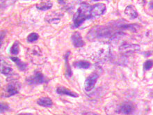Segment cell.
<instances>
[{
    "label": "cell",
    "mask_w": 153,
    "mask_h": 115,
    "mask_svg": "<svg viewBox=\"0 0 153 115\" xmlns=\"http://www.w3.org/2000/svg\"><path fill=\"white\" fill-rule=\"evenodd\" d=\"M91 6L90 4L83 2L80 4L77 11L76 12L73 18V27L77 28L84 21L92 18L91 13Z\"/></svg>",
    "instance_id": "obj_2"
},
{
    "label": "cell",
    "mask_w": 153,
    "mask_h": 115,
    "mask_svg": "<svg viewBox=\"0 0 153 115\" xmlns=\"http://www.w3.org/2000/svg\"><path fill=\"white\" fill-rule=\"evenodd\" d=\"M129 24H116L112 25H105V26H97L93 27L89 31L88 38L89 40L102 39L109 38L114 39L119 36L123 35L124 31L128 30Z\"/></svg>",
    "instance_id": "obj_1"
},
{
    "label": "cell",
    "mask_w": 153,
    "mask_h": 115,
    "mask_svg": "<svg viewBox=\"0 0 153 115\" xmlns=\"http://www.w3.org/2000/svg\"><path fill=\"white\" fill-rule=\"evenodd\" d=\"M56 92L59 93V94H61V95H66V96H69L71 97H74V98H76L78 97V94L76 93L74 91H71V89H66L65 87H59L56 89Z\"/></svg>",
    "instance_id": "obj_13"
},
{
    "label": "cell",
    "mask_w": 153,
    "mask_h": 115,
    "mask_svg": "<svg viewBox=\"0 0 153 115\" xmlns=\"http://www.w3.org/2000/svg\"><path fill=\"white\" fill-rule=\"evenodd\" d=\"M27 82L29 84L31 85H36L42 84L45 82V78L43 74L39 71H36L35 74L32 76L29 77L27 80Z\"/></svg>",
    "instance_id": "obj_6"
},
{
    "label": "cell",
    "mask_w": 153,
    "mask_h": 115,
    "mask_svg": "<svg viewBox=\"0 0 153 115\" xmlns=\"http://www.w3.org/2000/svg\"><path fill=\"white\" fill-rule=\"evenodd\" d=\"M99 75L97 73H93L86 79L84 83V89L86 91H90L94 88Z\"/></svg>",
    "instance_id": "obj_8"
},
{
    "label": "cell",
    "mask_w": 153,
    "mask_h": 115,
    "mask_svg": "<svg viewBox=\"0 0 153 115\" xmlns=\"http://www.w3.org/2000/svg\"><path fill=\"white\" fill-rule=\"evenodd\" d=\"M1 73L5 75H10L13 73V69L8 66L4 65V63H2L1 66Z\"/></svg>",
    "instance_id": "obj_19"
},
{
    "label": "cell",
    "mask_w": 153,
    "mask_h": 115,
    "mask_svg": "<svg viewBox=\"0 0 153 115\" xmlns=\"http://www.w3.org/2000/svg\"><path fill=\"white\" fill-rule=\"evenodd\" d=\"M52 5V2L50 0H42L36 4V8L41 10H46L50 9Z\"/></svg>",
    "instance_id": "obj_14"
},
{
    "label": "cell",
    "mask_w": 153,
    "mask_h": 115,
    "mask_svg": "<svg viewBox=\"0 0 153 115\" xmlns=\"http://www.w3.org/2000/svg\"><path fill=\"white\" fill-rule=\"evenodd\" d=\"M150 7L151 8H153V1L150 2Z\"/></svg>",
    "instance_id": "obj_26"
},
{
    "label": "cell",
    "mask_w": 153,
    "mask_h": 115,
    "mask_svg": "<svg viewBox=\"0 0 153 115\" xmlns=\"http://www.w3.org/2000/svg\"><path fill=\"white\" fill-rule=\"evenodd\" d=\"M106 9H107V8H106L105 4L102 3H98L91 6V13L92 18H94V17L102 16V15L105 13Z\"/></svg>",
    "instance_id": "obj_7"
},
{
    "label": "cell",
    "mask_w": 153,
    "mask_h": 115,
    "mask_svg": "<svg viewBox=\"0 0 153 115\" xmlns=\"http://www.w3.org/2000/svg\"><path fill=\"white\" fill-rule=\"evenodd\" d=\"M19 50H20L19 43L17 41H16L13 44L11 48H10V52L13 55H18L19 53Z\"/></svg>",
    "instance_id": "obj_20"
},
{
    "label": "cell",
    "mask_w": 153,
    "mask_h": 115,
    "mask_svg": "<svg viewBox=\"0 0 153 115\" xmlns=\"http://www.w3.org/2000/svg\"><path fill=\"white\" fill-rule=\"evenodd\" d=\"M39 38V36H38V34L36 33H31L28 37H27V41L29 43H33L38 39Z\"/></svg>",
    "instance_id": "obj_22"
},
{
    "label": "cell",
    "mask_w": 153,
    "mask_h": 115,
    "mask_svg": "<svg viewBox=\"0 0 153 115\" xmlns=\"http://www.w3.org/2000/svg\"><path fill=\"white\" fill-rule=\"evenodd\" d=\"M20 89V84L18 82H11L8 85H6V88L4 89L3 95L5 97H10L12 96L17 94L19 92Z\"/></svg>",
    "instance_id": "obj_4"
},
{
    "label": "cell",
    "mask_w": 153,
    "mask_h": 115,
    "mask_svg": "<svg viewBox=\"0 0 153 115\" xmlns=\"http://www.w3.org/2000/svg\"><path fill=\"white\" fill-rule=\"evenodd\" d=\"M134 110V105H133L132 103L130 102H125L121 104L118 108L117 112L118 113L124 114H131Z\"/></svg>",
    "instance_id": "obj_10"
},
{
    "label": "cell",
    "mask_w": 153,
    "mask_h": 115,
    "mask_svg": "<svg viewBox=\"0 0 153 115\" xmlns=\"http://www.w3.org/2000/svg\"><path fill=\"white\" fill-rule=\"evenodd\" d=\"M28 55L30 57L31 61L36 65L42 64L45 61L46 58L43 57V55L38 46H33L32 48L28 50Z\"/></svg>",
    "instance_id": "obj_3"
},
{
    "label": "cell",
    "mask_w": 153,
    "mask_h": 115,
    "mask_svg": "<svg viewBox=\"0 0 153 115\" xmlns=\"http://www.w3.org/2000/svg\"><path fill=\"white\" fill-rule=\"evenodd\" d=\"M93 1H100V0H93Z\"/></svg>",
    "instance_id": "obj_29"
},
{
    "label": "cell",
    "mask_w": 153,
    "mask_h": 115,
    "mask_svg": "<svg viewBox=\"0 0 153 115\" xmlns=\"http://www.w3.org/2000/svg\"><path fill=\"white\" fill-rule=\"evenodd\" d=\"M8 110V105L7 104L4 103H1V105H0V112L1 113H4V112H6V110Z\"/></svg>",
    "instance_id": "obj_24"
},
{
    "label": "cell",
    "mask_w": 153,
    "mask_h": 115,
    "mask_svg": "<svg viewBox=\"0 0 153 115\" xmlns=\"http://www.w3.org/2000/svg\"><path fill=\"white\" fill-rule=\"evenodd\" d=\"M125 13L131 19H135L139 16L137 10H136V8L132 5H129L127 6L125 10Z\"/></svg>",
    "instance_id": "obj_12"
},
{
    "label": "cell",
    "mask_w": 153,
    "mask_h": 115,
    "mask_svg": "<svg viewBox=\"0 0 153 115\" xmlns=\"http://www.w3.org/2000/svg\"><path fill=\"white\" fill-rule=\"evenodd\" d=\"M74 66L78 69H87L91 66V63L86 61H77L74 63Z\"/></svg>",
    "instance_id": "obj_18"
},
{
    "label": "cell",
    "mask_w": 153,
    "mask_h": 115,
    "mask_svg": "<svg viewBox=\"0 0 153 115\" xmlns=\"http://www.w3.org/2000/svg\"><path fill=\"white\" fill-rule=\"evenodd\" d=\"M17 0H1V8L4 9L8 6L14 4Z\"/></svg>",
    "instance_id": "obj_21"
},
{
    "label": "cell",
    "mask_w": 153,
    "mask_h": 115,
    "mask_svg": "<svg viewBox=\"0 0 153 115\" xmlns=\"http://www.w3.org/2000/svg\"><path fill=\"white\" fill-rule=\"evenodd\" d=\"M16 115H33L32 114H29V113H25V114H18Z\"/></svg>",
    "instance_id": "obj_27"
},
{
    "label": "cell",
    "mask_w": 153,
    "mask_h": 115,
    "mask_svg": "<svg viewBox=\"0 0 153 115\" xmlns=\"http://www.w3.org/2000/svg\"><path fill=\"white\" fill-rule=\"evenodd\" d=\"M63 16V13L59 11H53L47 15L45 20L51 24H57L60 22L61 19Z\"/></svg>",
    "instance_id": "obj_9"
},
{
    "label": "cell",
    "mask_w": 153,
    "mask_h": 115,
    "mask_svg": "<svg viewBox=\"0 0 153 115\" xmlns=\"http://www.w3.org/2000/svg\"><path fill=\"white\" fill-rule=\"evenodd\" d=\"M140 50V46L137 44H131L125 43L119 48V51L123 55H129L137 52Z\"/></svg>",
    "instance_id": "obj_5"
},
{
    "label": "cell",
    "mask_w": 153,
    "mask_h": 115,
    "mask_svg": "<svg viewBox=\"0 0 153 115\" xmlns=\"http://www.w3.org/2000/svg\"><path fill=\"white\" fill-rule=\"evenodd\" d=\"M10 59L16 63V66L18 67V69H20V71H24L27 69V63L22 62V61H21L20 59L18 58V57H10Z\"/></svg>",
    "instance_id": "obj_16"
},
{
    "label": "cell",
    "mask_w": 153,
    "mask_h": 115,
    "mask_svg": "<svg viewBox=\"0 0 153 115\" xmlns=\"http://www.w3.org/2000/svg\"><path fill=\"white\" fill-rule=\"evenodd\" d=\"M72 41H73V46L75 48H82L84 46V42L82 39V37L79 32L78 31H75L72 34Z\"/></svg>",
    "instance_id": "obj_11"
},
{
    "label": "cell",
    "mask_w": 153,
    "mask_h": 115,
    "mask_svg": "<svg viewBox=\"0 0 153 115\" xmlns=\"http://www.w3.org/2000/svg\"><path fill=\"white\" fill-rule=\"evenodd\" d=\"M150 97L152 98V99H153V91H151V92H150Z\"/></svg>",
    "instance_id": "obj_28"
},
{
    "label": "cell",
    "mask_w": 153,
    "mask_h": 115,
    "mask_svg": "<svg viewBox=\"0 0 153 115\" xmlns=\"http://www.w3.org/2000/svg\"><path fill=\"white\" fill-rule=\"evenodd\" d=\"M37 104L42 107H50L52 105V101L49 97H42L37 101Z\"/></svg>",
    "instance_id": "obj_15"
},
{
    "label": "cell",
    "mask_w": 153,
    "mask_h": 115,
    "mask_svg": "<svg viewBox=\"0 0 153 115\" xmlns=\"http://www.w3.org/2000/svg\"><path fill=\"white\" fill-rule=\"evenodd\" d=\"M69 55H70V52H67V53L64 56L65 62V75H66L68 78H69V77H71L72 75V71H71V66H70L69 65V61H68Z\"/></svg>",
    "instance_id": "obj_17"
},
{
    "label": "cell",
    "mask_w": 153,
    "mask_h": 115,
    "mask_svg": "<svg viewBox=\"0 0 153 115\" xmlns=\"http://www.w3.org/2000/svg\"><path fill=\"white\" fill-rule=\"evenodd\" d=\"M58 2L60 4H63L65 3V0H58Z\"/></svg>",
    "instance_id": "obj_25"
},
{
    "label": "cell",
    "mask_w": 153,
    "mask_h": 115,
    "mask_svg": "<svg viewBox=\"0 0 153 115\" xmlns=\"http://www.w3.org/2000/svg\"><path fill=\"white\" fill-rule=\"evenodd\" d=\"M153 67V61L152 60H147L143 63V69L146 71H148L151 68Z\"/></svg>",
    "instance_id": "obj_23"
}]
</instances>
